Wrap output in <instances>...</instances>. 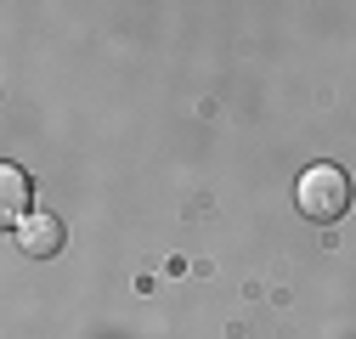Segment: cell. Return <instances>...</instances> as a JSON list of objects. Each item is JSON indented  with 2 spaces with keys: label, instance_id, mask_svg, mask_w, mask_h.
<instances>
[{
  "label": "cell",
  "instance_id": "cell-1",
  "mask_svg": "<svg viewBox=\"0 0 356 339\" xmlns=\"http://www.w3.org/2000/svg\"><path fill=\"white\" fill-rule=\"evenodd\" d=\"M294 204H300L305 221L334 226V221H345V209H350V176L339 164H311L305 176L294 181Z\"/></svg>",
  "mask_w": 356,
  "mask_h": 339
},
{
  "label": "cell",
  "instance_id": "cell-2",
  "mask_svg": "<svg viewBox=\"0 0 356 339\" xmlns=\"http://www.w3.org/2000/svg\"><path fill=\"white\" fill-rule=\"evenodd\" d=\"M12 238H17V249L29 254V261H51V254L63 249V221H57V215H46V209H34V215H29Z\"/></svg>",
  "mask_w": 356,
  "mask_h": 339
},
{
  "label": "cell",
  "instance_id": "cell-3",
  "mask_svg": "<svg viewBox=\"0 0 356 339\" xmlns=\"http://www.w3.org/2000/svg\"><path fill=\"white\" fill-rule=\"evenodd\" d=\"M0 187H6V198H0V221L17 232V226L34 215V209H29V176H23L17 164H6V170H0Z\"/></svg>",
  "mask_w": 356,
  "mask_h": 339
}]
</instances>
